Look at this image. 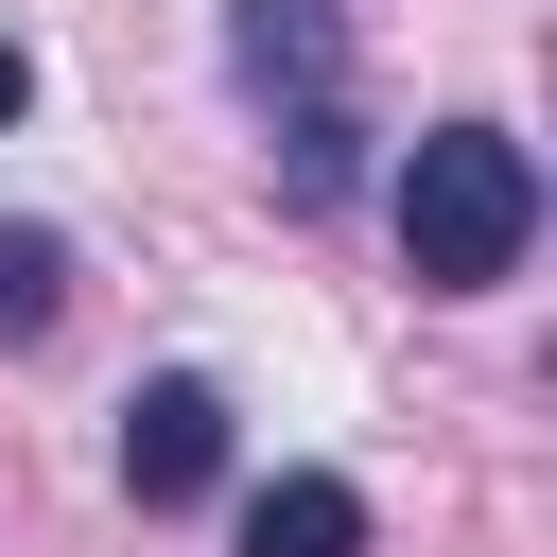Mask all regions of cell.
I'll list each match as a JSON object with an SVG mask.
<instances>
[{"label": "cell", "instance_id": "6da1fadb", "mask_svg": "<svg viewBox=\"0 0 557 557\" xmlns=\"http://www.w3.org/2000/svg\"><path fill=\"white\" fill-rule=\"evenodd\" d=\"M522 244H540V157L505 122H418V157H400L418 296H487V278H522Z\"/></svg>", "mask_w": 557, "mask_h": 557}, {"label": "cell", "instance_id": "7a4b0ae2", "mask_svg": "<svg viewBox=\"0 0 557 557\" xmlns=\"http://www.w3.org/2000/svg\"><path fill=\"white\" fill-rule=\"evenodd\" d=\"M122 487H139V505H209V487H226V383H209V366H157V383L122 400Z\"/></svg>", "mask_w": 557, "mask_h": 557}, {"label": "cell", "instance_id": "3957f363", "mask_svg": "<svg viewBox=\"0 0 557 557\" xmlns=\"http://www.w3.org/2000/svg\"><path fill=\"white\" fill-rule=\"evenodd\" d=\"M226 70H244L278 122H296V104H348V17H331V0H244V17H226Z\"/></svg>", "mask_w": 557, "mask_h": 557}, {"label": "cell", "instance_id": "277c9868", "mask_svg": "<svg viewBox=\"0 0 557 557\" xmlns=\"http://www.w3.org/2000/svg\"><path fill=\"white\" fill-rule=\"evenodd\" d=\"M244 557H366V487H348V470H278V487H244Z\"/></svg>", "mask_w": 557, "mask_h": 557}, {"label": "cell", "instance_id": "5b68a950", "mask_svg": "<svg viewBox=\"0 0 557 557\" xmlns=\"http://www.w3.org/2000/svg\"><path fill=\"white\" fill-rule=\"evenodd\" d=\"M52 313H70V244H52V226H0V331L35 348Z\"/></svg>", "mask_w": 557, "mask_h": 557}, {"label": "cell", "instance_id": "8992f818", "mask_svg": "<svg viewBox=\"0 0 557 557\" xmlns=\"http://www.w3.org/2000/svg\"><path fill=\"white\" fill-rule=\"evenodd\" d=\"M17 104H35V52H17V35H0V122H17Z\"/></svg>", "mask_w": 557, "mask_h": 557}]
</instances>
